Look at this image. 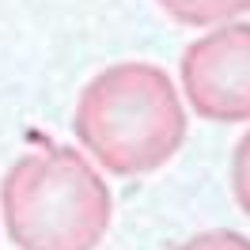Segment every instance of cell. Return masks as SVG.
Masks as SVG:
<instances>
[{"label":"cell","instance_id":"5b68a950","mask_svg":"<svg viewBox=\"0 0 250 250\" xmlns=\"http://www.w3.org/2000/svg\"><path fill=\"white\" fill-rule=\"evenodd\" d=\"M231 193L239 212L250 216V133L235 144V156H231Z\"/></svg>","mask_w":250,"mask_h":250},{"label":"cell","instance_id":"6da1fadb","mask_svg":"<svg viewBox=\"0 0 250 250\" xmlns=\"http://www.w3.org/2000/svg\"><path fill=\"white\" fill-rule=\"evenodd\" d=\"M72 129L99 167L141 178L159 171L182 148L186 114L163 68L125 61L110 64L80 91Z\"/></svg>","mask_w":250,"mask_h":250},{"label":"cell","instance_id":"8992f818","mask_svg":"<svg viewBox=\"0 0 250 250\" xmlns=\"http://www.w3.org/2000/svg\"><path fill=\"white\" fill-rule=\"evenodd\" d=\"M174 250H250V239L239 235V231L216 228V231H201V235H193V239H186V243H178Z\"/></svg>","mask_w":250,"mask_h":250},{"label":"cell","instance_id":"7a4b0ae2","mask_svg":"<svg viewBox=\"0 0 250 250\" xmlns=\"http://www.w3.org/2000/svg\"><path fill=\"white\" fill-rule=\"evenodd\" d=\"M0 212L19 250H99L114 220V197L87 156L46 144L8 167Z\"/></svg>","mask_w":250,"mask_h":250},{"label":"cell","instance_id":"3957f363","mask_svg":"<svg viewBox=\"0 0 250 250\" xmlns=\"http://www.w3.org/2000/svg\"><path fill=\"white\" fill-rule=\"evenodd\" d=\"M182 87L208 122H250V23L197 38L182 57Z\"/></svg>","mask_w":250,"mask_h":250},{"label":"cell","instance_id":"277c9868","mask_svg":"<svg viewBox=\"0 0 250 250\" xmlns=\"http://www.w3.org/2000/svg\"><path fill=\"white\" fill-rule=\"evenodd\" d=\"M159 8L186 27H208L250 12V0H159Z\"/></svg>","mask_w":250,"mask_h":250}]
</instances>
